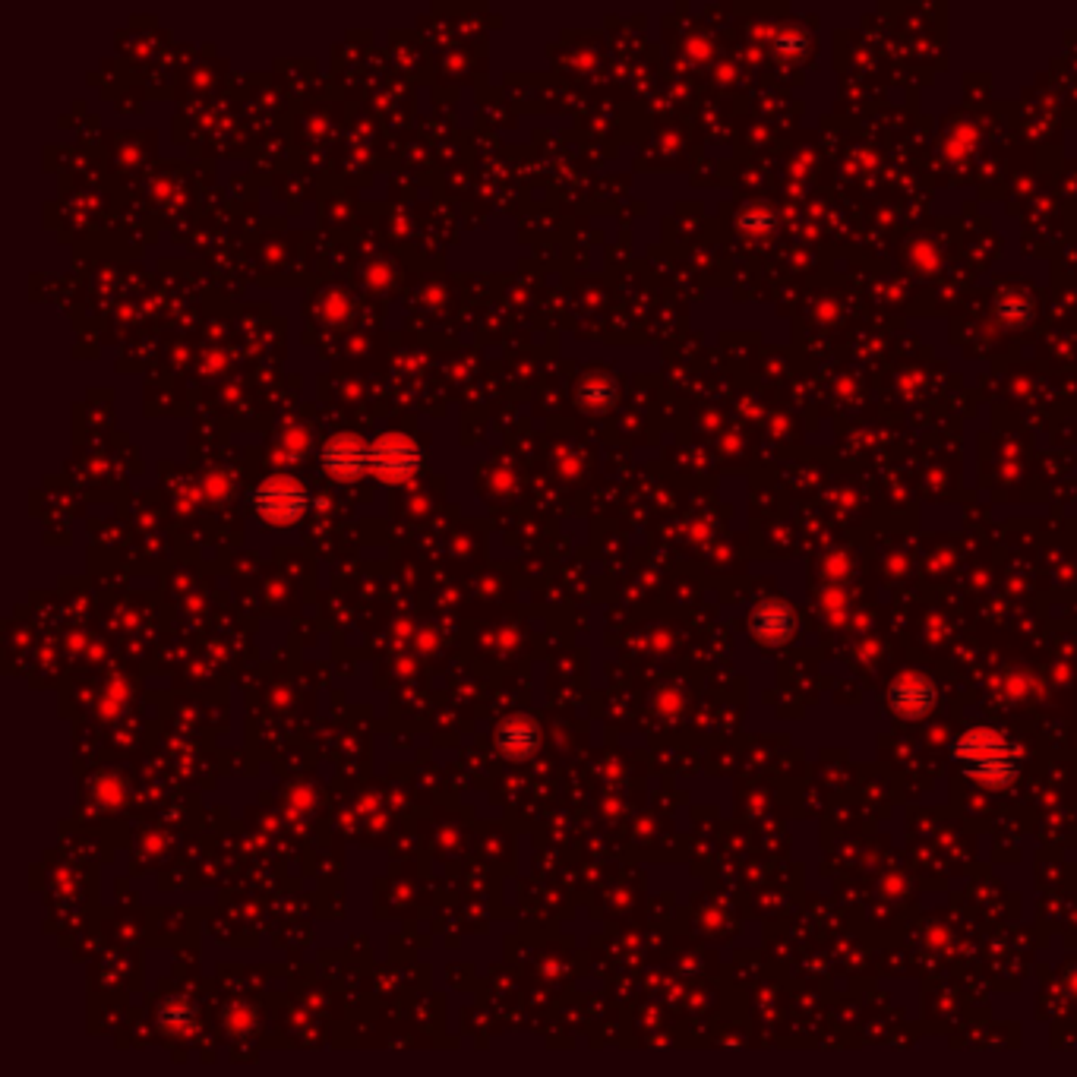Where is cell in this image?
<instances>
[{"label": "cell", "mask_w": 1077, "mask_h": 1077, "mask_svg": "<svg viewBox=\"0 0 1077 1077\" xmlns=\"http://www.w3.org/2000/svg\"><path fill=\"white\" fill-rule=\"evenodd\" d=\"M222 490H231V477H209V481H206V493H209V496H218Z\"/></svg>", "instance_id": "9"}, {"label": "cell", "mask_w": 1077, "mask_h": 1077, "mask_svg": "<svg viewBox=\"0 0 1077 1077\" xmlns=\"http://www.w3.org/2000/svg\"><path fill=\"white\" fill-rule=\"evenodd\" d=\"M954 759L961 762L973 777H980L986 784L1002 787L1017 777V762H1021V749L1011 740H1005L995 730H967L961 740L954 743Z\"/></svg>", "instance_id": "1"}, {"label": "cell", "mask_w": 1077, "mask_h": 1077, "mask_svg": "<svg viewBox=\"0 0 1077 1077\" xmlns=\"http://www.w3.org/2000/svg\"><path fill=\"white\" fill-rule=\"evenodd\" d=\"M307 449V433L301 427H294L282 436V446H278V452H282V458H294L297 452Z\"/></svg>", "instance_id": "8"}, {"label": "cell", "mask_w": 1077, "mask_h": 1077, "mask_svg": "<svg viewBox=\"0 0 1077 1077\" xmlns=\"http://www.w3.org/2000/svg\"><path fill=\"white\" fill-rule=\"evenodd\" d=\"M752 629L759 638H765V642H784V638H790V632H793V613L787 604H777V601L762 604L752 616Z\"/></svg>", "instance_id": "6"}, {"label": "cell", "mask_w": 1077, "mask_h": 1077, "mask_svg": "<svg viewBox=\"0 0 1077 1077\" xmlns=\"http://www.w3.org/2000/svg\"><path fill=\"white\" fill-rule=\"evenodd\" d=\"M323 468L338 481H354L370 471V443L354 433H335L323 449Z\"/></svg>", "instance_id": "4"}, {"label": "cell", "mask_w": 1077, "mask_h": 1077, "mask_svg": "<svg viewBox=\"0 0 1077 1077\" xmlns=\"http://www.w3.org/2000/svg\"><path fill=\"white\" fill-rule=\"evenodd\" d=\"M370 471L383 484H408L421 471V449L405 433H380L370 443Z\"/></svg>", "instance_id": "3"}, {"label": "cell", "mask_w": 1077, "mask_h": 1077, "mask_svg": "<svg viewBox=\"0 0 1077 1077\" xmlns=\"http://www.w3.org/2000/svg\"><path fill=\"white\" fill-rule=\"evenodd\" d=\"M256 515L272 528H291L307 509V490L288 474H269L253 493Z\"/></svg>", "instance_id": "2"}, {"label": "cell", "mask_w": 1077, "mask_h": 1077, "mask_svg": "<svg viewBox=\"0 0 1077 1077\" xmlns=\"http://www.w3.org/2000/svg\"><path fill=\"white\" fill-rule=\"evenodd\" d=\"M578 398H582L588 408H604L613 398V386L604 380V376H588V380H582V386H578Z\"/></svg>", "instance_id": "7"}, {"label": "cell", "mask_w": 1077, "mask_h": 1077, "mask_svg": "<svg viewBox=\"0 0 1077 1077\" xmlns=\"http://www.w3.org/2000/svg\"><path fill=\"white\" fill-rule=\"evenodd\" d=\"M888 702H891V711L901 714V717H923L932 711L935 705V686L926 680V676H916V673H907L901 676V680H894L891 692H888Z\"/></svg>", "instance_id": "5"}]
</instances>
